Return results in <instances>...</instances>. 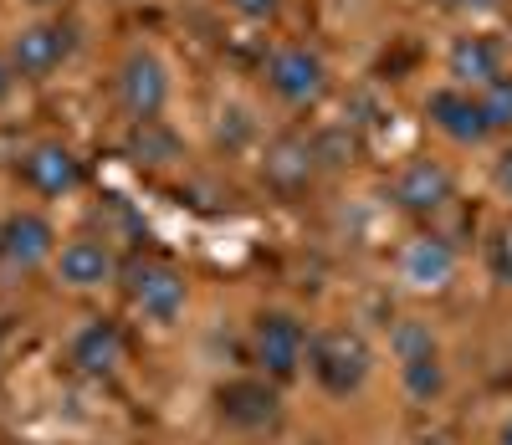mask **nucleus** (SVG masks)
<instances>
[{"instance_id": "bb28decb", "label": "nucleus", "mask_w": 512, "mask_h": 445, "mask_svg": "<svg viewBox=\"0 0 512 445\" xmlns=\"http://www.w3.org/2000/svg\"><path fill=\"white\" fill-rule=\"evenodd\" d=\"M497 445H512V420H502V430H497Z\"/></svg>"}, {"instance_id": "9b49d317", "label": "nucleus", "mask_w": 512, "mask_h": 445, "mask_svg": "<svg viewBox=\"0 0 512 445\" xmlns=\"http://www.w3.org/2000/svg\"><path fill=\"white\" fill-rule=\"evenodd\" d=\"M446 200H451V174H446V164H436V159H410V164L395 174V205H400V210H410V215H436V210H446Z\"/></svg>"}, {"instance_id": "f3484780", "label": "nucleus", "mask_w": 512, "mask_h": 445, "mask_svg": "<svg viewBox=\"0 0 512 445\" xmlns=\"http://www.w3.org/2000/svg\"><path fill=\"white\" fill-rule=\"evenodd\" d=\"M128 159H134V164H149V169H159V164H169V159H180L175 128H169L164 118L134 123V128H128Z\"/></svg>"}, {"instance_id": "5701e85b", "label": "nucleus", "mask_w": 512, "mask_h": 445, "mask_svg": "<svg viewBox=\"0 0 512 445\" xmlns=\"http://www.w3.org/2000/svg\"><path fill=\"white\" fill-rule=\"evenodd\" d=\"M492 272H497V282H507V287H512V226L492 241Z\"/></svg>"}, {"instance_id": "412c9836", "label": "nucleus", "mask_w": 512, "mask_h": 445, "mask_svg": "<svg viewBox=\"0 0 512 445\" xmlns=\"http://www.w3.org/2000/svg\"><path fill=\"white\" fill-rule=\"evenodd\" d=\"M256 133V123H251V113L246 108H221V123H216V144H226V149H241L246 139Z\"/></svg>"}, {"instance_id": "f8f14e48", "label": "nucleus", "mask_w": 512, "mask_h": 445, "mask_svg": "<svg viewBox=\"0 0 512 445\" xmlns=\"http://www.w3.org/2000/svg\"><path fill=\"white\" fill-rule=\"evenodd\" d=\"M67 359L77 374H88V379H108L118 364H123V333L118 323L108 318H93V323H82L67 343Z\"/></svg>"}, {"instance_id": "4468645a", "label": "nucleus", "mask_w": 512, "mask_h": 445, "mask_svg": "<svg viewBox=\"0 0 512 445\" xmlns=\"http://www.w3.org/2000/svg\"><path fill=\"white\" fill-rule=\"evenodd\" d=\"M113 251H108V241H93V236H77V241H67L62 251H57V277H62V287H72V292H98V287H108L113 282Z\"/></svg>"}, {"instance_id": "2eb2a0df", "label": "nucleus", "mask_w": 512, "mask_h": 445, "mask_svg": "<svg viewBox=\"0 0 512 445\" xmlns=\"http://www.w3.org/2000/svg\"><path fill=\"white\" fill-rule=\"evenodd\" d=\"M400 277L415 287V292H436L456 277V246L446 236H415L400 256Z\"/></svg>"}, {"instance_id": "a211bd4d", "label": "nucleus", "mask_w": 512, "mask_h": 445, "mask_svg": "<svg viewBox=\"0 0 512 445\" xmlns=\"http://www.w3.org/2000/svg\"><path fill=\"white\" fill-rule=\"evenodd\" d=\"M400 384L415 405H431V399L446 389V364H441V348L436 353H420V359L400 364Z\"/></svg>"}, {"instance_id": "6ab92c4d", "label": "nucleus", "mask_w": 512, "mask_h": 445, "mask_svg": "<svg viewBox=\"0 0 512 445\" xmlns=\"http://www.w3.org/2000/svg\"><path fill=\"white\" fill-rule=\"evenodd\" d=\"M477 103H482V118L492 133H507L512 128V72L492 77L487 87H477Z\"/></svg>"}, {"instance_id": "b1692460", "label": "nucleus", "mask_w": 512, "mask_h": 445, "mask_svg": "<svg viewBox=\"0 0 512 445\" xmlns=\"http://www.w3.org/2000/svg\"><path fill=\"white\" fill-rule=\"evenodd\" d=\"M492 185H497V190H502V195L512 200V149H507V154L497 159V169H492Z\"/></svg>"}, {"instance_id": "dca6fc26", "label": "nucleus", "mask_w": 512, "mask_h": 445, "mask_svg": "<svg viewBox=\"0 0 512 445\" xmlns=\"http://www.w3.org/2000/svg\"><path fill=\"white\" fill-rule=\"evenodd\" d=\"M446 72L456 77V87L477 93L492 77H502V47L492 36H456L451 52H446Z\"/></svg>"}, {"instance_id": "a878e982", "label": "nucleus", "mask_w": 512, "mask_h": 445, "mask_svg": "<svg viewBox=\"0 0 512 445\" xmlns=\"http://www.w3.org/2000/svg\"><path fill=\"white\" fill-rule=\"evenodd\" d=\"M451 11H487V6H497V0H446Z\"/></svg>"}, {"instance_id": "f257e3e1", "label": "nucleus", "mask_w": 512, "mask_h": 445, "mask_svg": "<svg viewBox=\"0 0 512 445\" xmlns=\"http://www.w3.org/2000/svg\"><path fill=\"white\" fill-rule=\"evenodd\" d=\"M308 369L318 379L323 394L333 399H349L369 384L374 374V348L364 343L359 328H323L313 343H308Z\"/></svg>"}, {"instance_id": "393cba45", "label": "nucleus", "mask_w": 512, "mask_h": 445, "mask_svg": "<svg viewBox=\"0 0 512 445\" xmlns=\"http://www.w3.org/2000/svg\"><path fill=\"white\" fill-rule=\"evenodd\" d=\"M11 87H16V67H11V57H0V103L11 98Z\"/></svg>"}, {"instance_id": "ddd939ff", "label": "nucleus", "mask_w": 512, "mask_h": 445, "mask_svg": "<svg viewBox=\"0 0 512 445\" xmlns=\"http://www.w3.org/2000/svg\"><path fill=\"white\" fill-rule=\"evenodd\" d=\"M21 180L36 195H52L57 200V195H72L82 185V164H77V154L67 144H36L21 159Z\"/></svg>"}, {"instance_id": "6e6552de", "label": "nucleus", "mask_w": 512, "mask_h": 445, "mask_svg": "<svg viewBox=\"0 0 512 445\" xmlns=\"http://www.w3.org/2000/svg\"><path fill=\"white\" fill-rule=\"evenodd\" d=\"M318 174V144L308 133H282V139L267 144V159H262V180L277 190V195H297L308 190V180Z\"/></svg>"}, {"instance_id": "0eeeda50", "label": "nucleus", "mask_w": 512, "mask_h": 445, "mask_svg": "<svg viewBox=\"0 0 512 445\" xmlns=\"http://www.w3.org/2000/svg\"><path fill=\"white\" fill-rule=\"evenodd\" d=\"M52 246H57V231H52L47 215L16 210V215L0 220V266H6V272H36V266L52 256Z\"/></svg>"}, {"instance_id": "7ed1b4c3", "label": "nucleus", "mask_w": 512, "mask_h": 445, "mask_svg": "<svg viewBox=\"0 0 512 445\" xmlns=\"http://www.w3.org/2000/svg\"><path fill=\"white\" fill-rule=\"evenodd\" d=\"M267 87L287 108H313L328 93V62L313 47H277L267 62Z\"/></svg>"}, {"instance_id": "f03ea898", "label": "nucleus", "mask_w": 512, "mask_h": 445, "mask_svg": "<svg viewBox=\"0 0 512 445\" xmlns=\"http://www.w3.org/2000/svg\"><path fill=\"white\" fill-rule=\"evenodd\" d=\"M251 359L267 379H292L308 359V333L292 313H262L251 328Z\"/></svg>"}, {"instance_id": "9d476101", "label": "nucleus", "mask_w": 512, "mask_h": 445, "mask_svg": "<svg viewBox=\"0 0 512 445\" xmlns=\"http://www.w3.org/2000/svg\"><path fill=\"white\" fill-rule=\"evenodd\" d=\"M216 405H221V420L231 430H267L282 415V399H277L272 379H231L216 394Z\"/></svg>"}, {"instance_id": "423d86ee", "label": "nucleus", "mask_w": 512, "mask_h": 445, "mask_svg": "<svg viewBox=\"0 0 512 445\" xmlns=\"http://www.w3.org/2000/svg\"><path fill=\"white\" fill-rule=\"evenodd\" d=\"M72 47H77V36H72V26H62V21H36V26H21L16 36H11V67H16V77H47V72H57L67 57H72Z\"/></svg>"}, {"instance_id": "1a4fd4ad", "label": "nucleus", "mask_w": 512, "mask_h": 445, "mask_svg": "<svg viewBox=\"0 0 512 445\" xmlns=\"http://www.w3.org/2000/svg\"><path fill=\"white\" fill-rule=\"evenodd\" d=\"M425 118H431L451 144H482V139H492V128L482 118V103H477V93H466V87H436V93L425 98Z\"/></svg>"}, {"instance_id": "20e7f679", "label": "nucleus", "mask_w": 512, "mask_h": 445, "mask_svg": "<svg viewBox=\"0 0 512 445\" xmlns=\"http://www.w3.org/2000/svg\"><path fill=\"white\" fill-rule=\"evenodd\" d=\"M128 302H134L149 323H175L190 302V287L169 261H134L128 266Z\"/></svg>"}, {"instance_id": "4be33fe9", "label": "nucleus", "mask_w": 512, "mask_h": 445, "mask_svg": "<svg viewBox=\"0 0 512 445\" xmlns=\"http://www.w3.org/2000/svg\"><path fill=\"white\" fill-rule=\"evenodd\" d=\"M226 6L241 16V21H272L282 11V0H226Z\"/></svg>"}, {"instance_id": "39448f33", "label": "nucleus", "mask_w": 512, "mask_h": 445, "mask_svg": "<svg viewBox=\"0 0 512 445\" xmlns=\"http://www.w3.org/2000/svg\"><path fill=\"white\" fill-rule=\"evenodd\" d=\"M118 103H123V113L134 123L164 113V103H169V67L149 47H134L123 57V67H118Z\"/></svg>"}, {"instance_id": "aec40b11", "label": "nucleus", "mask_w": 512, "mask_h": 445, "mask_svg": "<svg viewBox=\"0 0 512 445\" xmlns=\"http://www.w3.org/2000/svg\"><path fill=\"white\" fill-rule=\"evenodd\" d=\"M390 348H395V359H400V364H410V359H420V353H436V333H431V323L405 318V323H395Z\"/></svg>"}]
</instances>
